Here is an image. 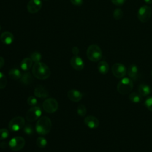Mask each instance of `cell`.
I'll use <instances>...</instances> for the list:
<instances>
[{
	"label": "cell",
	"instance_id": "8d00e7d4",
	"mask_svg": "<svg viewBox=\"0 0 152 152\" xmlns=\"http://www.w3.org/2000/svg\"><path fill=\"white\" fill-rule=\"evenodd\" d=\"M8 144L6 142H4V141H3V142H2L1 143H0V147L1 148H5L7 146H8Z\"/></svg>",
	"mask_w": 152,
	"mask_h": 152
},
{
	"label": "cell",
	"instance_id": "d4e9b609",
	"mask_svg": "<svg viewBox=\"0 0 152 152\" xmlns=\"http://www.w3.org/2000/svg\"><path fill=\"white\" fill-rule=\"evenodd\" d=\"M77 112L78 115H80L81 117H83L87 113V109L84 104H80L77 106Z\"/></svg>",
	"mask_w": 152,
	"mask_h": 152
},
{
	"label": "cell",
	"instance_id": "f35d334b",
	"mask_svg": "<svg viewBox=\"0 0 152 152\" xmlns=\"http://www.w3.org/2000/svg\"><path fill=\"white\" fill-rule=\"evenodd\" d=\"M1 25H0V31H1Z\"/></svg>",
	"mask_w": 152,
	"mask_h": 152
},
{
	"label": "cell",
	"instance_id": "ac0fdd59",
	"mask_svg": "<svg viewBox=\"0 0 152 152\" xmlns=\"http://www.w3.org/2000/svg\"><path fill=\"white\" fill-rule=\"evenodd\" d=\"M138 68L135 64L131 65L128 69V75L131 80H135L138 77Z\"/></svg>",
	"mask_w": 152,
	"mask_h": 152
},
{
	"label": "cell",
	"instance_id": "836d02e7",
	"mask_svg": "<svg viewBox=\"0 0 152 152\" xmlns=\"http://www.w3.org/2000/svg\"><path fill=\"white\" fill-rule=\"evenodd\" d=\"M70 1L75 6H81L83 3V0H70Z\"/></svg>",
	"mask_w": 152,
	"mask_h": 152
},
{
	"label": "cell",
	"instance_id": "e0dca14e",
	"mask_svg": "<svg viewBox=\"0 0 152 152\" xmlns=\"http://www.w3.org/2000/svg\"><path fill=\"white\" fill-rule=\"evenodd\" d=\"M138 91L139 94L142 97H145L147 96L150 94L151 92V89L150 87L148 85L144 84V83H141L139 85L138 88Z\"/></svg>",
	"mask_w": 152,
	"mask_h": 152
},
{
	"label": "cell",
	"instance_id": "ffe728a7",
	"mask_svg": "<svg viewBox=\"0 0 152 152\" xmlns=\"http://www.w3.org/2000/svg\"><path fill=\"white\" fill-rule=\"evenodd\" d=\"M33 64V61L30 58H24L20 64V67L23 71L29 70Z\"/></svg>",
	"mask_w": 152,
	"mask_h": 152
},
{
	"label": "cell",
	"instance_id": "8fae6325",
	"mask_svg": "<svg viewBox=\"0 0 152 152\" xmlns=\"http://www.w3.org/2000/svg\"><path fill=\"white\" fill-rule=\"evenodd\" d=\"M42 6L40 0H30L27 5V11L31 14H34L40 11Z\"/></svg>",
	"mask_w": 152,
	"mask_h": 152
},
{
	"label": "cell",
	"instance_id": "603a6c76",
	"mask_svg": "<svg viewBox=\"0 0 152 152\" xmlns=\"http://www.w3.org/2000/svg\"><path fill=\"white\" fill-rule=\"evenodd\" d=\"M129 99L132 103H138L141 102L142 96L139 94V93L132 92L129 94Z\"/></svg>",
	"mask_w": 152,
	"mask_h": 152
},
{
	"label": "cell",
	"instance_id": "ab89813d",
	"mask_svg": "<svg viewBox=\"0 0 152 152\" xmlns=\"http://www.w3.org/2000/svg\"><path fill=\"white\" fill-rule=\"evenodd\" d=\"M151 75H152V71H151Z\"/></svg>",
	"mask_w": 152,
	"mask_h": 152
},
{
	"label": "cell",
	"instance_id": "30bf717a",
	"mask_svg": "<svg viewBox=\"0 0 152 152\" xmlns=\"http://www.w3.org/2000/svg\"><path fill=\"white\" fill-rule=\"evenodd\" d=\"M42 115V110L38 106H33L26 113V119L29 122H33L39 119Z\"/></svg>",
	"mask_w": 152,
	"mask_h": 152
},
{
	"label": "cell",
	"instance_id": "7c38bea8",
	"mask_svg": "<svg viewBox=\"0 0 152 152\" xmlns=\"http://www.w3.org/2000/svg\"><path fill=\"white\" fill-rule=\"evenodd\" d=\"M71 66L77 71H81L84 68V64L83 59L78 55H74L70 60Z\"/></svg>",
	"mask_w": 152,
	"mask_h": 152
},
{
	"label": "cell",
	"instance_id": "60d3db41",
	"mask_svg": "<svg viewBox=\"0 0 152 152\" xmlns=\"http://www.w3.org/2000/svg\"><path fill=\"white\" fill-rule=\"evenodd\" d=\"M45 1H48V0H45Z\"/></svg>",
	"mask_w": 152,
	"mask_h": 152
},
{
	"label": "cell",
	"instance_id": "d6986e66",
	"mask_svg": "<svg viewBox=\"0 0 152 152\" xmlns=\"http://www.w3.org/2000/svg\"><path fill=\"white\" fill-rule=\"evenodd\" d=\"M20 81L24 85L28 86L32 83L33 81V77L30 72H27L21 75V77L20 78Z\"/></svg>",
	"mask_w": 152,
	"mask_h": 152
},
{
	"label": "cell",
	"instance_id": "5bb4252c",
	"mask_svg": "<svg viewBox=\"0 0 152 152\" xmlns=\"http://www.w3.org/2000/svg\"><path fill=\"white\" fill-rule=\"evenodd\" d=\"M85 124L90 128L94 129L99 126V121L97 118L93 116H88L84 119Z\"/></svg>",
	"mask_w": 152,
	"mask_h": 152
},
{
	"label": "cell",
	"instance_id": "7402d4cb",
	"mask_svg": "<svg viewBox=\"0 0 152 152\" xmlns=\"http://www.w3.org/2000/svg\"><path fill=\"white\" fill-rule=\"evenodd\" d=\"M8 75L11 79L15 80L20 79L21 77V73L20 71L18 68H15L11 69L8 72Z\"/></svg>",
	"mask_w": 152,
	"mask_h": 152
},
{
	"label": "cell",
	"instance_id": "b9f144b4",
	"mask_svg": "<svg viewBox=\"0 0 152 152\" xmlns=\"http://www.w3.org/2000/svg\"><path fill=\"white\" fill-rule=\"evenodd\" d=\"M151 91H152V90H151Z\"/></svg>",
	"mask_w": 152,
	"mask_h": 152
},
{
	"label": "cell",
	"instance_id": "d6a6232c",
	"mask_svg": "<svg viewBox=\"0 0 152 152\" xmlns=\"http://www.w3.org/2000/svg\"><path fill=\"white\" fill-rule=\"evenodd\" d=\"M113 4L116 6H121L125 4L126 0H111Z\"/></svg>",
	"mask_w": 152,
	"mask_h": 152
},
{
	"label": "cell",
	"instance_id": "277c9868",
	"mask_svg": "<svg viewBox=\"0 0 152 152\" xmlns=\"http://www.w3.org/2000/svg\"><path fill=\"white\" fill-rule=\"evenodd\" d=\"M86 54L88 59L93 62H97L102 57V52L100 48L95 44L91 45L88 46Z\"/></svg>",
	"mask_w": 152,
	"mask_h": 152
},
{
	"label": "cell",
	"instance_id": "5b68a950",
	"mask_svg": "<svg viewBox=\"0 0 152 152\" xmlns=\"http://www.w3.org/2000/svg\"><path fill=\"white\" fill-rule=\"evenodd\" d=\"M151 8L148 5L141 6L138 11L137 17L142 23H145L149 20L151 15Z\"/></svg>",
	"mask_w": 152,
	"mask_h": 152
},
{
	"label": "cell",
	"instance_id": "3957f363",
	"mask_svg": "<svg viewBox=\"0 0 152 152\" xmlns=\"http://www.w3.org/2000/svg\"><path fill=\"white\" fill-rule=\"evenodd\" d=\"M134 84L132 80L126 77L122 78L118 83L117 90L121 94H128L132 90Z\"/></svg>",
	"mask_w": 152,
	"mask_h": 152
},
{
	"label": "cell",
	"instance_id": "ba28073f",
	"mask_svg": "<svg viewBox=\"0 0 152 152\" xmlns=\"http://www.w3.org/2000/svg\"><path fill=\"white\" fill-rule=\"evenodd\" d=\"M25 143L26 141L24 138L22 137L17 136L11 138L10 140L8 145L12 150L17 151L21 150L24 147Z\"/></svg>",
	"mask_w": 152,
	"mask_h": 152
},
{
	"label": "cell",
	"instance_id": "cb8c5ba5",
	"mask_svg": "<svg viewBox=\"0 0 152 152\" xmlns=\"http://www.w3.org/2000/svg\"><path fill=\"white\" fill-rule=\"evenodd\" d=\"M36 143L37 147L39 148H44L46 146L48 142L45 138L43 137H39L36 140Z\"/></svg>",
	"mask_w": 152,
	"mask_h": 152
},
{
	"label": "cell",
	"instance_id": "9c48e42d",
	"mask_svg": "<svg viewBox=\"0 0 152 152\" xmlns=\"http://www.w3.org/2000/svg\"><path fill=\"white\" fill-rule=\"evenodd\" d=\"M126 71L125 66L121 63H115L112 66V74L118 78H124L126 74Z\"/></svg>",
	"mask_w": 152,
	"mask_h": 152
},
{
	"label": "cell",
	"instance_id": "484cf974",
	"mask_svg": "<svg viewBox=\"0 0 152 152\" xmlns=\"http://www.w3.org/2000/svg\"><path fill=\"white\" fill-rule=\"evenodd\" d=\"M30 58L33 62H39L42 59V55L39 52H34L30 55Z\"/></svg>",
	"mask_w": 152,
	"mask_h": 152
},
{
	"label": "cell",
	"instance_id": "2e32d148",
	"mask_svg": "<svg viewBox=\"0 0 152 152\" xmlns=\"http://www.w3.org/2000/svg\"><path fill=\"white\" fill-rule=\"evenodd\" d=\"M0 39L3 43L5 45H10L13 42L14 36L11 32L5 31L1 34Z\"/></svg>",
	"mask_w": 152,
	"mask_h": 152
},
{
	"label": "cell",
	"instance_id": "44dd1931",
	"mask_svg": "<svg viewBox=\"0 0 152 152\" xmlns=\"http://www.w3.org/2000/svg\"><path fill=\"white\" fill-rule=\"evenodd\" d=\"M109 65L107 62L102 61L99 62L97 65V69L99 72L102 74H106L109 71Z\"/></svg>",
	"mask_w": 152,
	"mask_h": 152
},
{
	"label": "cell",
	"instance_id": "9a60e30c",
	"mask_svg": "<svg viewBox=\"0 0 152 152\" xmlns=\"http://www.w3.org/2000/svg\"><path fill=\"white\" fill-rule=\"evenodd\" d=\"M34 94L38 98H46L49 96V93L47 90L42 86H37L34 90Z\"/></svg>",
	"mask_w": 152,
	"mask_h": 152
},
{
	"label": "cell",
	"instance_id": "4fadbf2b",
	"mask_svg": "<svg viewBox=\"0 0 152 152\" xmlns=\"http://www.w3.org/2000/svg\"><path fill=\"white\" fill-rule=\"evenodd\" d=\"M67 96L68 98L72 102H77L82 99L83 94L77 90L72 89L68 91Z\"/></svg>",
	"mask_w": 152,
	"mask_h": 152
},
{
	"label": "cell",
	"instance_id": "74e56055",
	"mask_svg": "<svg viewBox=\"0 0 152 152\" xmlns=\"http://www.w3.org/2000/svg\"><path fill=\"white\" fill-rule=\"evenodd\" d=\"M144 2L147 4H152V0H144Z\"/></svg>",
	"mask_w": 152,
	"mask_h": 152
},
{
	"label": "cell",
	"instance_id": "f546056e",
	"mask_svg": "<svg viewBox=\"0 0 152 152\" xmlns=\"http://www.w3.org/2000/svg\"><path fill=\"white\" fill-rule=\"evenodd\" d=\"M9 136V132L5 128L0 129V140L6 139Z\"/></svg>",
	"mask_w": 152,
	"mask_h": 152
},
{
	"label": "cell",
	"instance_id": "4316f807",
	"mask_svg": "<svg viewBox=\"0 0 152 152\" xmlns=\"http://www.w3.org/2000/svg\"><path fill=\"white\" fill-rule=\"evenodd\" d=\"M113 18L116 20H121L123 17V11L120 8H116L113 12Z\"/></svg>",
	"mask_w": 152,
	"mask_h": 152
},
{
	"label": "cell",
	"instance_id": "1f68e13d",
	"mask_svg": "<svg viewBox=\"0 0 152 152\" xmlns=\"http://www.w3.org/2000/svg\"><path fill=\"white\" fill-rule=\"evenodd\" d=\"M145 107L151 112H152V97H148L144 102Z\"/></svg>",
	"mask_w": 152,
	"mask_h": 152
},
{
	"label": "cell",
	"instance_id": "6da1fadb",
	"mask_svg": "<svg viewBox=\"0 0 152 152\" xmlns=\"http://www.w3.org/2000/svg\"><path fill=\"white\" fill-rule=\"evenodd\" d=\"M32 73L34 77L39 80H45L50 75V71L48 66L43 62H39L34 64Z\"/></svg>",
	"mask_w": 152,
	"mask_h": 152
},
{
	"label": "cell",
	"instance_id": "4dcf8cb0",
	"mask_svg": "<svg viewBox=\"0 0 152 152\" xmlns=\"http://www.w3.org/2000/svg\"><path fill=\"white\" fill-rule=\"evenodd\" d=\"M27 103L28 105L34 106L37 103V100L34 96H29L27 99Z\"/></svg>",
	"mask_w": 152,
	"mask_h": 152
},
{
	"label": "cell",
	"instance_id": "8992f818",
	"mask_svg": "<svg viewBox=\"0 0 152 152\" xmlns=\"http://www.w3.org/2000/svg\"><path fill=\"white\" fill-rule=\"evenodd\" d=\"M25 125V120L21 116H16L10 120L8 128L10 131L16 132L21 129Z\"/></svg>",
	"mask_w": 152,
	"mask_h": 152
},
{
	"label": "cell",
	"instance_id": "d590c367",
	"mask_svg": "<svg viewBox=\"0 0 152 152\" xmlns=\"http://www.w3.org/2000/svg\"><path fill=\"white\" fill-rule=\"evenodd\" d=\"M4 64H5V60L4 58H2V56H0V69L4 66Z\"/></svg>",
	"mask_w": 152,
	"mask_h": 152
},
{
	"label": "cell",
	"instance_id": "e575fe53",
	"mask_svg": "<svg viewBox=\"0 0 152 152\" xmlns=\"http://www.w3.org/2000/svg\"><path fill=\"white\" fill-rule=\"evenodd\" d=\"M72 53L74 55H78V54L79 53V49L77 46L73 47L72 49Z\"/></svg>",
	"mask_w": 152,
	"mask_h": 152
},
{
	"label": "cell",
	"instance_id": "7a4b0ae2",
	"mask_svg": "<svg viewBox=\"0 0 152 152\" xmlns=\"http://www.w3.org/2000/svg\"><path fill=\"white\" fill-rule=\"evenodd\" d=\"M52 128V122L50 118L47 116H42L36 124V132L42 135L48 134Z\"/></svg>",
	"mask_w": 152,
	"mask_h": 152
},
{
	"label": "cell",
	"instance_id": "52a82bcc",
	"mask_svg": "<svg viewBox=\"0 0 152 152\" xmlns=\"http://www.w3.org/2000/svg\"><path fill=\"white\" fill-rule=\"evenodd\" d=\"M43 108L47 113L55 112L58 109V103L56 99L49 97L45 100L43 103Z\"/></svg>",
	"mask_w": 152,
	"mask_h": 152
},
{
	"label": "cell",
	"instance_id": "f1b7e54d",
	"mask_svg": "<svg viewBox=\"0 0 152 152\" xmlns=\"http://www.w3.org/2000/svg\"><path fill=\"white\" fill-rule=\"evenodd\" d=\"M23 130H24V132L28 135H31L34 132L32 126L29 124H27L24 125Z\"/></svg>",
	"mask_w": 152,
	"mask_h": 152
},
{
	"label": "cell",
	"instance_id": "83f0119b",
	"mask_svg": "<svg viewBox=\"0 0 152 152\" xmlns=\"http://www.w3.org/2000/svg\"><path fill=\"white\" fill-rule=\"evenodd\" d=\"M7 84V79L5 75L0 72V89L4 88Z\"/></svg>",
	"mask_w": 152,
	"mask_h": 152
}]
</instances>
